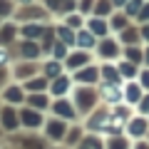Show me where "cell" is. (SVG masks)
Listing matches in <instances>:
<instances>
[{"mask_svg": "<svg viewBox=\"0 0 149 149\" xmlns=\"http://www.w3.org/2000/svg\"><path fill=\"white\" fill-rule=\"evenodd\" d=\"M3 122H5L8 127H13V124H15V117H13V112H5V117H3Z\"/></svg>", "mask_w": 149, "mask_h": 149, "instance_id": "obj_2", "label": "cell"}, {"mask_svg": "<svg viewBox=\"0 0 149 149\" xmlns=\"http://www.w3.org/2000/svg\"><path fill=\"white\" fill-rule=\"evenodd\" d=\"M80 42H82V45H90V42H92V40H90V37H87V35H85V32H82V37H80Z\"/></svg>", "mask_w": 149, "mask_h": 149, "instance_id": "obj_5", "label": "cell"}, {"mask_svg": "<svg viewBox=\"0 0 149 149\" xmlns=\"http://www.w3.org/2000/svg\"><path fill=\"white\" fill-rule=\"evenodd\" d=\"M8 100H20V92H17V90H10V92H8Z\"/></svg>", "mask_w": 149, "mask_h": 149, "instance_id": "obj_3", "label": "cell"}, {"mask_svg": "<svg viewBox=\"0 0 149 149\" xmlns=\"http://www.w3.org/2000/svg\"><path fill=\"white\" fill-rule=\"evenodd\" d=\"M22 119H25L27 124H37V122H40V119L35 117V112H25V114H22Z\"/></svg>", "mask_w": 149, "mask_h": 149, "instance_id": "obj_1", "label": "cell"}, {"mask_svg": "<svg viewBox=\"0 0 149 149\" xmlns=\"http://www.w3.org/2000/svg\"><path fill=\"white\" fill-rule=\"evenodd\" d=\"M82 147H87V149H97V144H95V142L90 139V142H87V144H82Z\"/></svg>", "mask_w": 149, "mask_h": 149, "instance_id": "obj_6", "label": "cell"}, {"mask_svg": "<svg viewBox=\"0 0 149 149\" xmlns=\"http://www.w3.org/2000/svg\"><path fill=\"white\" fill-rule=\"evenodd\" d=\"M114 3H124V0H114Z\"/></svg>", "mask_w": 149, "mask_h": 149, "instance_id": "obj_7", "label": "cell"}, {"mask_svg": "<svg viewBox=\"0 0 149 149\" xmlns=\"http://www.w3.org/2000/svg\"><path fill=\"white\" fill-rule=\"evenodd\" d=\"M35 52H37V50L32 47V45H27V47H25V55H27V57H35Z\"/></svg>", "mask_w": 149, "mask_h": 149, "instance_id": "obj_4", "label": "cell"}]
</instances>
